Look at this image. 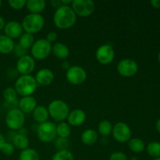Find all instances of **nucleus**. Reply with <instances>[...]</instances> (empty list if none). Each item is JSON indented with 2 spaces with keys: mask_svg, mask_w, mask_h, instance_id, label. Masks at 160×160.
Here are the masks:
<instances>
[{
  "mask_svg": "<svg viewBox=\"0 0 160 160\" xmlns=\"http://www.w3.org/2000/svg\"><path fill=\"white\" fill-rule=\"evenodd\" d=\"M77 15L70 6H61L58 8L53 16V22L57 28L69 29L75 24Z\"/></svg>",
  "mask_w": 160,
  "mask_h": 160,
  "instance_id": "1",
  "label": "nucleus"
},
{
  "mask_svg": "<svg viewBox=\"0 0 160 160\" xmlns=\"http://www.w3.org/2000/svg\"><path fill=\"white\" fill-rule=\"evenodd\" d=\"M26 0H9L8 1V4L9 5V6L12 9H17V10L23 9L24 6H26Z\"/></svg>",
  "mask_w": 160,
  "mask_h": 160,
  "instance_id": "33",
  "label": "nucleus"
},
{
  "mask_svg": "<svg viewBox=\"0 0 160 160\" xmlns=\"http://www.w3.org/2000/svg\"><path fill=\"white\" fill-rule=\"evenodd\" d=\"M112 134L117 142L126 143L131 138V130L126 123L118 122L112 127Z\"/></svg>",
  "mask_w": 160,
  "mask_h": 160,
  "instance_id": "11",
  "label": "nucleus"
},
{
  "mask_svg": "<svg viewBox=\"0 0 160 160\" xmlns=\"http://www.w3.org/2000/svg\"><path fill=\"white\" fill-rule=\"evenodd\" d=\"M156 130H157L158 132H159V134H160V119H159V120H158L157 121H156Z\"/></svg>",
  "mask_w": 160,
  "mask_h": 160,
  "instance_id": "44",
  "label": "nucleus"
},
{
  "mask_svg": "<svg viewBox=\"0 0 160 160\" xmlns=\"http://www.w3.org/2000/svg\"><path fill=\"white\" fill-rule=\"evenodd\" d=\"M52 44L45 38H41L35 41L31 48V56L34 59L43 60L48 57L52 52Z\"/></svg>",
  "mask_w": 160,
  "mask_h": 160,
  "instance_id": "5",
  "label": "nucleus"
},
{
  "mask_svg": "<svg viewBox=\"0 0 160 160\" xmlns=\"http://www.w3.org/2000/svg\"><path fill=\"white\" fill-rule=\"evenodd\" d=\"M26 7L30 13L41 14L46 7V2L45 0H28Z\"/></svg>",
  "mask_w": 160,
  "mask_h": 160,
  "instance_id": "21",
  "label": "nucleus"
},
{
  "mask_svg": "<svg viewBox=\"0 0 160 160\" xmlns=\"http://www.w3.org/2000/svg\"><path fill=\"white\" fill-rule=\"evenodd\" d=\"M128 145L130 149L135 153H140L145 150V144L144 141L142 139L134 138H131L128 142Z\"/></svg>",
  "mask_w": 160,
  "mask_h": 160,
  "instance_id": "24",
  "label": "nucleus"
},
{
  "mask_svg": "<svg viewBox=\"0 0 160 160\" xmlns=\"http://www.w3.org/2000/svg\"><path fill=\"white\" fill-rule=\"evenodd\" d=\"M158 60H159V62H160V52H159V55H158Z\"/></svg>",
  "mask_w": 160,
  "mask_h": 160,
  "instance_id": "45",
  "label": "nucleus"
},
{
  "mask_svg": "<svg viewBox=\"0 0 160 160\" xmlns=\"http://www.w3.org/2000/svg\"><path fill=\"white\" fill-rule=\"evenodd\" d=\"M67 123L70 126L78 127L82 125L86 120V113L82 109H76L70 111L67 118Z\"/></svg>",
  "mask_w": 160,
  "mask_h": 160,
  "instance_id": "16",
  "label": "nucleus"
},
{
  "mask_svg": "<svg viewBox=\"0 0 160 160\" xmlns=\"http://www.w3.org/2000/svg\"><path fill=\"white\" fill-rule=\"evenodd\" d=\"M131 160H137V159H131Z\"/></svg>",
  "mask_w": 160,
  "mask_h": 160,
  "instance_id": "48",
  "label": "nucleus"
},
{
  "mask_svg": "<svg viewBox=\"0 0 160 160\" xmlns=\"http://www.w3.org/2000/svg\"><path fill=\"white\" fill-rule=\"evenodd\" d=\"M148 154L153 158L160 157V142H150L146 147Z\"/></svg>",
  "mask_w": 160,
  "mask_h": 160,
  "instance_id": "30",
  "label": "nucleus"
},
{
  "mask_svg": "<svg viewBox=\"0 0 160 160\" xmlns=\"http://www.w3.org/2000/svg\"><path fill=\"white\" fill-rule=\"evenodd\" d=\"M81 139L84 145L91 146L95 145L98 141V133L93 129H87L82 133Z\"/></svg>",
  "mask_w": 160,
  "mask_h": 160,
  "instance_id": "22",
  "label": "nucleus"
},
{
  "mask_svg": "<svg viewBox=\"0 0 160 160\" xmlns=\"http://www.w3.org/2000/svg\"><path fill=\"white\" fill-rule=\"evenodd\" d=\"M15 48L13 40L5 34H0V53L4 55L12 52Z\"/></svg>",
  "mask_w": 160,
  "mask_h": 160,
  "instance_id": "20",
  "label": "nucleus"
},
{
  "mask_svg": "<svg viewBox=\"0 0 160 160\" xmlns=\"http://www.w3.org/2000/svg\"><path fill=\"white\" fill-rule=\"evenodd\" d=\"M3 98L6 102L9 103H14L17 102V92H16L15 88L12 87H8L3 91L2 93Z\"/></svg>",
  "mask_w": 160,
  "mask_h": 160,
  "instance_id": "29",
  "label": "nucleus"
},
{
  "mask_svg": "<svg viewBox=\"0 0 160 160\" xmlns=\"http://www.w3.org/2000/svg\"><path fill=\"white\" fill-rule=\"evenodd\" d=\"M5 122L8 128L12 131H19L23 128L25 123L24 113L21 112L18 108H12L9 109L6 113Z\"/></svg>",
  "mask_w": 160,
  "mask_h": 160,
  "instance_id": "6",
  "label": "nucleus"
},
{
  "mask_svg": "<svg viewBox=\"0 0 160 160\" xmlns=\"http://www.w3.org/2000/svg\"><path fill=\"white\" fill-rule=\"evenodd\" d=\"M87 72L80 66H71L67 70L66 78L67 81L73 85H80L87 80Z\"/></svg>",
  "mask_w": 160,
  "mask_h": 160,
  "instance_id": "9",
  "label": "nucleus"
},
{
  "mask_svg": "<svg viewBox=\"0 0 160 160\" xmlns=\"http://www.w3.org/2000/svg\"><path fill=\"white\" fill-rule=\"evenodd\" d=\"M27 129L24 128H20V130L18 131V134H23V135H26L27 136Z\"/></svg>",
  "mask_w": 160,
  "mask_h": 160,
  "instance_id": "43",
  "label": "nucleus"
},
{
  "mask_svg": "<svg viewBox=\"0 0 160 160\" xmlns=\"http://www.w3.org/2000/svg\"><path fill=\"white\" fill-rule=\"evenodd\" d=\"M37 88L38 84L35 78L31 75H21L17 78L14 84L16 92L22 97L32 95Z\"/></svg>",
  "mask_w": 160,
  "mask_h": 160,
  "instance_id": "2",
  "label": "nucleus"
},
{
  "mask_svg": "<svg viewBox=\"0 0 160 160\" xmlns=\"http://www.w3.org/2000/svg\"><path fill=\"white\" fill-rule=\"evenodd\" d=\"M34 42L35 41H34V34H29V33L27 32H23L20 37V38H19V45L26 50L31 48Z\"/></svg>",
  "mask_w": 160,
  "mask_h": 160,
  "instance_id": "25",
  "label": "nucleus"
},
{
  "mask_svg": "<svg viewBox=\"0 0 160 160\" xmlns=\"http://www.w3.org/2000/svg\"><path fill=\"white\" fill-rule=\"evenodd\" d=\"M52 52L59 59H65L70 55V49L68 46L62 42H56L52 46Z\"/></svg>",
  "mask_w": 160,
  "mask_h": 160,
  "instance_id": "18",
  "label": "nucleus"
},
{
  "mask_svg": "<svg viewBox=\"0 0 160 160\" xmlns=\"http://www.w3.org/2000/svg\"><path fill=\"white\" fill-rule=\"evenodd\" d=\"M71 134V128L67 122H59L56 125V134L59 138H67Z\"/></svg>",
  "mask_w": 160,
  "mask_h": 160,
  "instance_id": "26",
  "label": "nucleus"
},
{
  "mask_svg": "<svg viewBox=\"0 0 160 160\" xmlns=\"http://www.w3.org/2000/svg\"><path fill=\"white\" fill-rule=\"evenodd\" d=\"M52 160H74V157L69 150H62L56 152L52 157Z\"/></svg>",
  "mask_w": 160,
  "mask_h": 160,
  "instance_id": "31",
  "label": "nucleus"
},
{
  "mask_svg": "<svg viewBox=\"0 0 160 160\" xmlns=\"http://www.w3.org/2000/svg\"><path fill=\"white\" fill-rule=\"evenodd\" d=\"M71 8L77 17H87L92 15L95 9V2L92 0H73Z\"/></svg>",
  "mask_w": 160,
  "mask_h": 160,
  "instance_id": "8",
  "label": "nucleus"
},
{
  "mask_svg": "<svg viewBox=\"0 0 160 160\" xmlns=\"http://www.w3.org/2000/svg\"><path fill=\"white\" fill-rule=\"evenodd\" d=\"M150 3L156 9H160V0H152Z\"/></svg>",
  "mask_w": 160,
  "mask_h": 160,
  "instance_id": "39",
  "label": "nucleus"
},
{
  "mask_svg": "<svg viewBox=\"0 0 160 160\" xmlns=\"http://www.w3.org/2000/svg\"><path fill=\"white\" fill-rule=\"evenodd\" d=\"M2 152L6 156H11L15 152V147L10 142H6V144L4 145V146L2 147L1 150Z\"/></svg>",
  "mask_w": 160,
  "mask_h": 160,
  "instance_id": "34",
  "label": "nucleus"
},
{
  "mask_svg": "<svg viewBox=\"0 0 160 160\" xmlns=\"http://www.w3.org/2000/svg\"><path fill=\"white\" fill-rule=\"evenodd\" d=\"M12 145H14L15 148L20 150H24L28 148L29 146V139L28 136L23 135L20 134H15V135L12 138Z\"/></svg>",
  "mask_w": 160,
  "mask_h": 160,
  "instance_id": "23",
  "label": "nucleus"
},
{
  "mask_svg": "<svg viewBox=\"0 0 160 160\" xmlns=\"http://www.w3.org/2000/svg\"><path fill=\"white\" fill-rule=\"evenodd\" d=\"M35 66V59L30 55H26L19 58L16 68L21 75H30L34 70Z\"/></svg>",
  "mask_w": 160,
  "mask_h": 160,
  "instance_id": "13",
  "label": "nucleus"
},
{
  "mask_svg": "<svg viewBox=\"0 0 160 160\" xmlns=\"http://www.w3.org/2000/svg\"><path fill=\"white\" fill-rule=\"evenodd\" d=\"M13 52H15V54L17 55L19 58L28 55L27 54V50L24 49L23 48H22V47L19 45V44L17 45H15V48H14Z\"/></svg>",
  "mask_w": 160,
  "mask_h": 160,
  "instance_id": "36",
  "label": "nucleus"
},
{
  "mask_svg": "<svg viewBox=\"0 0 160 160\" xmlns=\"http://www.w3.org/2000/svg\"><path fill=\"white\" fill-rule=\"evenodd\" d=\"M19 160H40L39 154L35 149L28 148L22 150L19 156Z\"/></svg>",
  "mask_w": 160,
  "mask_h": 160,
  "instance_id": "27",
  "label": "nucleus"
},
{
  "mask_svg": "<svg viewBox=\"0 0 160 160\" xmlns=\"http://www.w3.org/2000/svg\"><path fill=\"white\" fill-rule=\"evenodd\" d=\"M117 69L120 76L124 78H131L138 71V65L134 59H123L118 62Z\"/></svg>",
  "mask_w": 160,
  "mask_h": 160,
  "instance_id": "10",
  "label": "nucleus"
},
{
  "mask_svg": "<svg viewBox=\"0 0 160 160\" xmlns=\"http://www.w3.org/2000/svg\"><path fill=\"white\" fill-rule=\"evenodd\" d=\"M153 160H160V157H159V158H156V159H154Z\"/></svg>",
  "mask_w": 160,
  "mask_h": 160,
  "instance_id": "47",
  "label": "nucleus"
},
{
  "mask_svg": "<svg viewBox=\"0 0 160 160\" xmlns=\"http://www.w3.org/2000/svg\"><path fill=\"white\" fill-rule=\"evenodd\" d=\"M17 106L23 113H30L32 112L37 106V100L32 95L22 97L18 101Z\"/></svg>",
  "mask_w": 160,
  "mask_h": 160,
  "instance_id": "17",
  "label": "nucleus"
},
{
  "mask_svg": "<svg viewBox=\"0 0 160 160\" xmlns=\"http://www.w3.org/2000/svg\"><path fill=\"white\" fill-rule=\"evenodd\" d=\"M55 146L59 151L62 150H68L70 147V142L67 138H56L55 139Z\"/></svg>",
  "mask_w": 160,
  "mask_h": 160,
  "instance_id": "32",
  "label": "nucleus"
},
{
  "mask_svg": "<svg viewBox=\"0 0 160 160\" xmlns=\"http://www.w3.org/2000/svg\"><path fill=\"white\" fill-rule=\"evenodd\" d=\"M34 78H35L38 85L47 86L53 82L55 79V75L54 73L49 69L43 68L37 72Z\"/></svg>",
  "mask_w": 160,
  "mask_h": 160,
  "instance_id": "15",
  "label": "nucleus"
},
{
  "mask_svg": "<svg viewBox=\"0 0 160 160\" xmlns=\"http://www.w3.org/2000/svg\"><path fill=\"white\" fill-rule=\"evenodd\" d=\"M49 117L59 122H62L67 120L70 112V109L67 103L60 99L52 101L48 106Z\"/></svg>",
  "mask_w": 160,
  "mask_h": 160,
  "instance_id": "4",
  "label": "nucleus"
},
{
  "mask_svg": "<svg viewBox=\"0 0 160 160\" xmlns=\"http://www.w3.org/2000/svg\"><path fill=\"white\" fill-rule=\"evenodd\" d=\"M21 25L24 32L34 34L42 31L45 25V19L41 14L29 13L23 17Z\"/></svg>",
  "mask_w": 160,
  "mask_h": 160,
  "instance_id": "3",
  "label": "nucleus"
},
{
  "mask_svg": "<svg viewBox=\"0 0 160 160\" xmlns=\"http://www.w3.org/2000/svg\"><path fill=\"white\" fill-rule=\"evenodd\" d=\"M95 58L99 63L102 65H109L115 58V51L111 45H102L97 48L95 52Z\"/></svg>",
  "mask_w": 160,
  "mask_h": 160,
  "instance_id": "12",
  "label": "nucleus"
},
{
  "mask_svg": "<svg viewBox=\"0 0 160 160\" xmlns=\"http://www.w3.org/2000/svg\"><path fill=\"white\" fill-rule=\"evenodd\" d=\"M6 20H5L4 17L0 16V31L4 29L5 26H6Z\"/></svg>",
  "mask_w": 160,
  "mask_h": 160,
  "instance_id": "41",
  "label": "nucleus"
},
{
  "mask_svg": "<svg viewBox=\"0 0 160 160\" xmlns=\"http://www.w3.org/2000/svg\"><path fill=\"white\" fill-rule=\"evenodd\" d=\"M2 5V1H1V0H0V8H1Z\"/></svg>",
  "mask_w": 160,
  "mask_h": 160,
  "instance_id": "46",
  "label": "nucleus"
},
{
  "mask_svg": "<svg viewBox=\"0 0 160 160\" xmlns=\"http://www.w3.org/2000/svg\"><path fill=\"white\" fill-rule=\"evenodd\" d=\"M51 5L52 7L56 8L57 9L58 8H59L62 6V4H61V0H52Z\"/></svg>",
  "mask_w": 160,
  "mask_h": 160,
  "instance_id": "38",
  "label": "nucleus"
},
{
  "mask_svg": "<svg viewBox=\"0 0 160 160\" xmlns=\"http://www.w3.org/2000/svg\"><path fill=\"white\" fill-rule=\"evenodd\" d=\"M32 116L34 120L39 124L48 121V120L49 117L48 109L44 106H36L34 110L32 112Z\"/></svg>",
  "mask_w": 160,
  "mask_h": 160,
  "instance_id": "19",
  "label": "nucleus"
},
{
  "mask_svg": "<svg viewBox=\"0 0 160 160\" xmlns=\"http://www.w3.org/2000/svg\"><path fill=\"white\" fill-rule=\"evenodd\" d=\"M112 124L110 121L107 120H102L98 125V131L102 136L107 137L112 134Z\"/></svg>",
  "mask_w": 160,
  "mask_h": 160,
  "instance_id": "28",
  "label": "nucleus"
},
{
  "mask_svg": "<svg viewBox=\"0 0 160 160\" xmlns=\"http://www.w3.org/2000/svg\"><path fill=\"white\" fill-rule=\"evenodd\" d=\"M37 135L39 140L44 143L52 142L56 138V125L51 121H47L38 124Z\"/></svg>",
  "mask_w": 160,
  "mask_h": 160,
  "instance_id": "7",
  "label": "nucleus"
},
{
  "mask_svg": "<svg viewBox=\"0 0 160 160\" xmlns=\"http://www.w3.org/2000/svg\"><path fill=\"white\" fill-rule=\"evenodd\" d=\"M3 31H4L5 35L12 40L20 38V37L23 33V29L21 23L15 21V20H12V21H9L8 23H6Z\"/></svg>",
  "mask_w": 160,
  "mask_h": 160,
  "instance_id": "14",
  "label": "nucleus"
},
{
  "mask_svg": "<svg viewBox=\"0 0 160 160\" xmlns=\"http://www.w3.org/2000/svg\"><path fill=\"white\" fill-rule=\"evenodd\" d=\"M6 138H5L4 136L2 135V134L0 133V151L2 150V147L4 146V145L6 144Z\"/></svg>",
  "mask_w": 160,
  "mask_h": 160,
  "instance_id": "40",
  "label": "nucleus"
},
{
  "mask_svg": "<svg viewBox=\"0 0 160 160\" xmlns=\"http://www.w3.org/2000/svg\"><path fill=\"white\" fill-rule=\"evenodd\" d=\"M58 38V35H57V33L55 32V31H50V32H48V34H47L46 35V40L48 41V42H49L50 43H52V42H55L56 41V39H57Z\"/></svg>",
  "mask_w": 160,
  "mask_h": 160,
  "instance_id": "37",
  "label": "nucleus"
},
{
  "mask_svg": "<svg viewBox=\"0 0 160 160\" xmlns=\"http://www.w3.org/2000/svg\"><path fill=\"white\" fill-rule=\"evenodd\" d=\"M109 160H128V156L125 153L122 152H114L111 153L109 156Z\"/></svg>",
  "mask_w": 160,
  "mask_h": 160,
  "instance_id": "35",
  "label": "nucleus"
},
{
  "mask_svg": "<svg viewBox=\"0 0 160 160\" xmlns=\"http://www.w3.org/2000/svg\"><path fill=\"white\" fill-rule=\"evenodd\" d=\"M73 0H61V4L62 6H71Z\"/></svg>",
  "mask_w": 160,
  "mask_h": 160,
  "instance_id": "42",
  "label": "nucleus"
}]
</instances>
